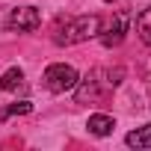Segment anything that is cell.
Masks as SVG:
<instances>
[{"label":"cell","instance_id":"obj_11","mask_svg":"<svg viewBox=\"0 0 151 151\" xmlns=\"http://www.w3.org/2000/svg\"><path fill=\"white\" fill-rule=\"evenodd\" d=\"M104 3H116V0H104Z\"/></svg>","mask_w":151,"mask_h":151},{"label":"cell","instance_id":"obj_1","mask_svg":"<svg viewBox=\"0 0 151 151\" xmlns=\"http://www.w3.org/2000/svg\"><path fill=\"white\" fill-rule=\"evenodd\" d=\"M101 33V18L98 15H77V18H68L65 24L59 21L56 33H53V42L59 47H68V45H80L86 39H95Z\"/></svg>","mask_w":151,"mask_h":151},{"label":"cell","instance_id":"obj_7","mask_svg":"<svg viewBox=\"0 0 151 151\" xmlns=\"http://www.w3.org/2000/svg\"><path fill=\"white\" fill-rule=\"evenodd\" d=\"M124 142H127L130 148H136V151L151 148V122H148V124H142V127H136V130H130V133L124 136Z\"/></svg>","mask_w":151,"mask_h":151},{"label":"cell","instance_id":"obj_4","mask_svg":"<svg viewBox=\"0 0 151 151\" xmlns=\"http://www.w3.org/2000/svg\"><path fill=\"white\" fill-rule=\"evenodd\" d=\"M98 74H101V68H95L92 74H86L83 80H77V92H74V101L77 104H86V101H98L101 98V92L107 89V86H101V80H98Z\"/></svg>","mask_w":151,"mask_h":151},{"label":"cell","instance_id":"obj_5","mask_svg":"<svg viewBox=\"0 0 151 151\" xmlns=\"http://www.w3.org/2000/svg\"><path fill=\"white\" fill-rule=\"evenodd\" d=\"M124 33H127V15L124 12H116L113 21H110V27L104 33H98V36H101V45L104 47H116V45H122Z\"/></svg>","mask_w":151,"mask_h":151},{"label":"cell","instance_id":"obj_9","mask_svg":"<svg viewBox=\"0 0 151 151\" xmlns=\"http://www.w3.org/2000/svg\"><path fill=\"white\" fill-rule=\"evenodd\" d=\"M136 33H139V39L151 47V6H145V9L136 15Z\"/></svg>","mask_w":151,"mask_h":151},{"label":"cell","instance_id":"obj_10","mask_svg":"<svg viewBox=\"0 0 151 151\" xmlns=\"http://www.w3.org/2000/svg\"><path fill=\"white\" fill-rule=\"evenodd\" d=\"M30 113H33V104L30 101H15V104H9V107L0 110V122H6L9 116H30Z\"/></svg>","mask_w":151,"mask_h":151},{"label":"cell","instance_id":"obj_8","mask_svg":"<svg viewBox=\"0 0 151 151\" xmlns=\"http://www.w3.org/2000/svg\"><path fill=\"white\" fill-rule=\"evenodd\" d=\"M21 83H24V71H21L18 65L6 68V71H3V77H0V89H6V92H15Z\"/></svg>","mask_w":151,"mask_h":151},{"label":"cell","instance_id":"obj_3","mask_svg":"<svg viewBox=\"0 0 151 151\" xmlns=\"http://www.w3.org/2000/svg\"><path fill=\"white\" fill-rule=\"evenodd\" d=\"M39 27H42V12L36 6H18L6 18V30L9 33H33Z\"/></svg>","mask_w":151,"mask_h":151},{"label":"cell","instance_id":"obj_6","mask_svg":"<svg viewBox=\"0 0 151 151\" xmlns=\"http://www.w3.org/2000/svg\"><path fill=\"white\" fill-rule=\"evenodd\" d=\"M86 127H89V133H92V136H110V133H113V127H116V119H113V116H107V113H95V116H89Z\"/></svg>","mask_w":151,"mask_h":151},{"label":"cell","instance_id":"obj_2","mask_svg":"<svg viewBox=\"0 0 151 151\" xmlns=\"http://www.w3.org/2000/svg\"><path fill=\"white\" fill-rule=\"evenodd\" d=\"M77 80H80V74H77V68H74V65L53 62V65H47V68H45V86H47L53 95L74 89V86H77Z\"/></svg>","mask_w":151,"mask_h":151}]
</instances>
